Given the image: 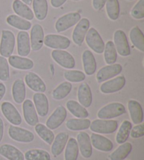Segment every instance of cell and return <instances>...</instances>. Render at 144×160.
<instances>
[{"label": "cell", "mask_w": 144, "mask_h": 160, "mask_svg": "<svg viewBox=\"0 0 144 160\" xmlns=\"http://www.w3.org/2000/svg\"><path fill=\"white\" fill-rule=\"evenodd\" d=\"M103 52H104V59L106 63L108 65L115 63L117 58V53L113 42H107Z\"/></svg>", "instance_id": "ab89813d"}, {"label": "cell", "mask_w": 144, "mask_h": 160, "mask_svg": "<svg viewBox=\"0 0 144 160\" xmlns=\"http://www.w3.org/2000/svg\"><path fill=\"white\" fill-rule=\"evenodd\" d=\"M131 15L135 19L144 18V0H139L131 11Z\"/></svg>", "instance_id": "f6af8a7d"}, {"label": "cell", "mask_w": 144, "mask_h": 160, "mask_svg": "<svg viewBox=\"0 0 144 160\" xmlns=\"http://www.w3.org/2000/svg\"><path fill=\"white\" fill-rule=\"evenodd\" d=\"M107 0H93L92 1V5L96 11H100L104 7Z\"/></svg>", "instance_id": "7dc6e473"}, {"label": "cell", "mask_w": 144, "mask_h": 160, "mask_svg": "<svg viewBox=\"0 0 144 160\" xmlns=\"http://www.w3.org/2000/svg\"><path fill=\"white\" fill-rule=\"evenodd\" d=\"M67 118V110L63 105L58 106L46 122V126L51 130L59 128Z\"/></svg>", "instance_id": "7c38bea8"}, {"label": "cell", "mask_w": 144, "mask_h": 160, "mask_svg": "<svg viewBox=\"0 0 144 160\" xmlns=\"http://www.w3.org/2000/svg\"><path fill=\"white\" fill-rule=\"evenodd\" d=\"M118 123L116 120L111 119H95L90 124L91 131L99 134H110L116 131Z\"/></svg>", "instance_id": "7a4b0ae2"}, {"label": "cell", "mask_w": 144, "mask_h": 160, "mask_svg": "<svg viewBox=\"0 0 144 160\" xmlns=\"http://www.w3.org/2000/svg\"><path fill=\"white\" fill-rule=\"evenodd\" d=\"M23 116L25 122L28 125L35 126L39 122V118L34 103L31 100L26 99L23 101Z\"/></svg>", "instance_id": "2e32d148"}, {"label": "cell", "mask_w": 144, "mask_h": 160, "mask_svg": "<svg viewBox=\"0 0 144 160\" xmlns=\"http://www.w3.org/2000/svg\"><path fill=\"white\" fill-rule=\"evenodd\" d=\"M80 19H81V16L77 12L69 13L63 15L58 19L56 22L55 28L57 32H62L68 30L69 28L77 25Z\"/></svg>", "instance_id": "5b68a950"}, {"label": "cell", "mask_w": 144, "mask_h": 160, "mask_svg": "<svg viewBox=\"0 0 144 160\" xmlns=\"http://www.w3.org/2000/svg\"><path fill=\"white\" fill-rule=\"evenodd\" d=\"M113 43L117 52L121 56L126 57L130 55V47H129L127 38L123 30H117L115 31Z\"/></svg>", "instance_id": "52a82bcc"}, {"label": "cell", "mask_w": 144, "mask_h": 160, "mask_svg": "<svg viewBox=\"0 0 144 160\" xmlns=\"http://www.w3.org/2000/svg\"><path fill=\"white\" fill-rule=\"evenodd\" d=\"M34 16L39 21H44L48 13V3L47 0H33Z\"/></svg>", "instance_id": "4dcf8cb0"}, {"label": "cell", "mask_w": 144, "mask_h": 160, "mask_svg": "<svg viewBox=\"0 0 144 160\" xmlns=\"http://www.w3.org/2000/svg\"><path fill=\"white\" fill-rule=\"evenodd\" d=\"M17 49L20 56L26 57L30 53V40L28 33L25 31H21L17 36Z\"/></svg>", "instance_id": "ffe728a7"}, {"label": "cell", "mask_w": 144, "mask_h": 160, "mask_svg": "<svg viewBox=\"0 0 144 160\" xmlns=\"http://www.w3.org/2000/svg\"><path fill=\"white\" fill-rule=\"evenodd\" d=\"M77 98L79 103L84 108H89L92 103V93L91 88L86 83L80 85L77 91Z\"/></svg>", "instance_id": "603a6c76"}, {"label": "cell", "mask_w": 144, "mask_h": 160, "mask_svg": "<svg viewBox=\"0 0 144 160\" xmlns=\"http://www.w3.org/2000/svg\"><path fill=\"white\" fill-rule=\"evenodd\" d=\"M34 105L40 117H45L49 112V101L44 93H36L33 96Z\"/></svg>", "instance_id": "44dd1931"}, {"label": "cell", "mask_w": 144, "mask_h": 160, "mask_svg": "<svg viewBox=\"0 0 144 160\" xmlns=\"http://www.w3.org/2000/svg\"><path fill=\"white\" fill-rule=\"evenodd\" d=\"M67 0H51V4L54 8H59L65 4Z\"/></svg>", "instance_id": "c3c4849f"}, {"label": "cell", "mask_w": 144, "mask_h": 160, "mask_svg": "<svg viewBox=\"0 0 144 160\" xmlns=\"http://www.w3.org/2000/svg\"><path fill=\"white\" fill-rule=\"evenodd\" d=\"M129 38L134 47L144 52V35L139 27L136 26L132 28L129 33Z\"/></svg>", "instance_id": "e575fe53"}, {"label": "cell", "mask_w": 144, "mask_h": 160, "mask_svg": "<svg viewBox=\"0 0 144 160\" xmlns=\"http://www.w3.org/2000/svg\"><path fill=\"white\" fill-rule=\"evenodd\" d=\"M0 155L8 160H25L24 154L16 147L9 144L0 146Z\"/></svg>", "instance_id": "7402d4cb"}, {"label": "cell", "mask_w": 144, "mask_h": 160, "mask_svg": "<svg viewBox=\"0 0 144 160\" xmlns=\"http://www.w3.org/2000/svg\"><path fill=\"white\" fill-rule=\"evenodd\" d=\"M8 136L13 141L23 143H29L34 139V134L30 131L14 125H11L8 128Z\"/></svg>", "instance_id": "8992f818"}, {"label": "cell", "mask_w": 144, "mask_h": 160, "mask_svg": "<svg viewBox=\"0 0 144 160\" xmlns=\"http://www.w3.org/2000/svg\"><path fill=\"white\" fill-rule=\"evenodd\" d=\"M122 71V67L119 63L106 65L98 71L96 74V80L99 83L106 82L107 80L120 75Z\"/></svg>", "instance_id": "9c48e42d"}, {"label": "cell", "mask_w": 144, "mask_h": 160, "mask_svg": "<svg viewBox=\"0 0 144 160\" xmlns=\"http://www.w3.org/2000/svg\"><path fill=\"white\" fill-rule=\"evenodd\" d=\"M79 150L83 158L88 159L92 155V145L90 136L86 132H80L77 136Z\"/></svg>", "instance_id": "e0dca14e"}, {"label": "cell", "mask_w": 144, "mask_h": 160, "mask_svg": "<svg viewBox=\"0 0 144 160\" xmlns=\"http://www.w3.org/2000/svg\"><path fill=\"white\" fill-rule=\"evenodd\" d=\"M82 63L86 75L91 76L96 70V62L93 53L89 50H85L82 53Z\"/></svg>", "instance_id": "83f0119b"}, {"label": "cell", "mask_w": 144, "mask_h": 160, "mask_svg": "<svg viewBox=\"0 0 144 160\" xmlns=\"http://www.w3.org/2000/svg\"><path fill=\"white\" fill-rule=\"evenodd\" d=\"M89 26H90V22L89 19L86 18L80 19L73 32V40L75 44L78 46H82L89 30Z\"/></svg>", "instance_id": "5bb4252c"}, {"label": "cell", "mask_w": 144, "mask_h": 160, "mask_svg": "<svg viewBox=\"0 0 144 160\" xmlns=\"http://www.w3.org/2000/svg\"><path fill=\"white\" fill-rule=\"evenodd\" d=\"M91 145L95 149L102 152H110L113 148V143L111 140L98 133H92L90 136Z\"/></svg>", "instance_id": "ac0fdd59"}, {"label": "cell", "mask_w": 144, "mask_h": 160, "mask_svg": "<svg viewBox=\"0 0 144 160\" xmlns=\"http://www.w3.org/2000/svg\"><path fill=\"white\" fill-rule=\"evenodd\" d=\"M64 78L69 82H81L86 78L84 72L80 70H68L64 73Z\"/></svg>", "instance_id": "7bdbcfd3"}, {"label": "cell", "mask_w": 144, "mask_h": 160, "mask_svg": "<svg viewBox=\"0 0 144 160\" xmlns=\"http://www.w3.org/2000/svg\"><path fill=\"white\" fill-rule=\"evenodd\" d=\"M85 40L86 44L92 50H94V52H96V53H103L105 48L104 42H103V39L100 37V34L94 28H90L88 30L85 37Z\"/></svg>", "instance_id": "277c9868"}, {"label": "cell", "mask_w": 144, "mask_h": 160, "mask_svg": "<svg viewBox=\"0 0 144 160\" xmlns=\"http://www.w3.org/2000/svg\"><path fill=\"white\" fill-rule=\"evenodd\" d=\"M44 33L42 25H34L30 32V47L34 51H39L44 44Z\"/></svg>", "instance_id": "9a60e30c"}, {"label": "cell", "mask_w": 144, "mask_h": 160, "mask_svg": "<svg viewBox=\"0 0 144 160\" xmlns=\"http://www.w3.org/2000/svg\"><path fill=\"white\" fill-rule=\"evenodd\" d=\"M4 122H3L2 119L0 118V142H1L3 138V136H4Z\"/></svg>", "instance_id": "f907efd6"}, {"label": "cell", "mask_w": 144, "mask_h": 160, "mask_svg": "<svg viewBox=\"0 0 144 160\" xmlns=\"http://www.w3.org/2000/svg\"><path fill=\"white\" fill-rule=\"evenodd\" d=\"M1 110L3 115L12 125L19 126L22 123L21 114L11 102L7 101L3 102L1 105Z\"/></svg>", "instance_id": "30bf717a"}, {"label": "cell", "mask_w": 144, "mask_h": 160, "mask_svg": "<svg viewBox=\"0 0 144 160\" xmlns=\"http://www.w3.org/2000/svg\"><path fill=\"white\" fill-rule=\"evenodd\" d=\"M128 1H133V0H128Z\"/></svg>", "instance_id": "db71d44e"}, {"label": "cell", "mask_w": 144, "mask_h": 160, "mask_svg": "<svg viewBox=\"0 0 144 160\" xmlns=\"http://www.w3.org/2000/svg\"><path fill=\"white\" fill-rule=\"evenodd\" d=\"M7 23L20 30L27 31L31 28V22L16 15H10L7 18Z\"/></svg>", "instance_id": "d6a6232c"}, {"label": "cell", "mask_w": 144, "mask_h": 160, "mask_svg": "<svg viewBox=\"0 0 144 160\" xmlns=\"http://www.w3.org/2000/svg\"><path fill=\"white\" fill-rule=\"evenodd\" d=\"M25 82L30 89L37 93H44L47 89L44 81L34 72H28L25 77Z\"/></svg>", "instance_id": "d6986e66"}, {"label": "cell", "mask_w": 144, "mask_h": 160, "mask_svg": "<svg viewBox=\"0 0 144 160\" xmlns=\"http://www.w3.org/2000/svg\"><path fill=\"white\" fill-rule=\"evenodd\" d=\"M36 133L41 139H42L48 145H51L54 140V133L53 131L49 129L47 126L43 124H37L34 127Z\"/></svg>", "instance_id": "d590c367"}, {"label": "cell", "mask_w": 144, "mask_h": 160, "mask_svg": "<svg viewBox=\"0 0 144 160\" xmlns=\"http://www.w3.org/2000/svg\"><path fill=\"white\" fill-rule=\"evenodd\" d=\"M8 62L11 67L21 70H28L34 67V62L31 59L18 56H9Z\"/></svg>", "instance_id": "d4e9b609"}, {"label": "cell", "mask_w": 144, "mask_h": 160, "mask_svg": "<svg viewBox=\"0 0 144 160\" xmlns=\"http://www.w3.org/2000/svg\"><path fill=\"white\" fill-rule=\"evenodd\" d=\"M66 127L70 131H83L89 128L91 120L89 119H70L66 122Z\"/></svg>", "instance_id": "836d02e7"}, {"label": "cell", "mask_w": 144, "mask_h": 160, "mask_svg": "<svg viewBox=\"0 0 144 160\" xmlns=\"http://www.w3.org/2000/svg\"><path fill=\"white\" fill-rule=\"evenodd\" d=\"M10 78V71L8 61L6 58L0 56V80L7 82Z\"/></svg>", "instance_id": "ee69618b"}, {"label": "cell", "mask_w": 144, "mask_h": 160, "mask_svg": "<svg viewBox=\"0 0 144 160\" xmlns=\"http://www.w3.org/2000/svg\"><path fill=\"white\" fill-rule=\"evenodd\" d=\"M51 57L60 66L66 69H73L75 66L74 57L68 51L64 50H54Z\"/></svg>", "instance_id": "8fae6325"}, {"label": "cell", "mask_w": 144, "mask_h": 160, "mask_svg": "<svg viewBox=\"0 0 144 160\" xmlns=\"http://www.w3.org/2000/svg\"><path fill=\"white\" fill-rule=\"evenodd\" d=\"M21 2H23L26 5H30L32 4V2H33V0H21Z\"/></svg>", "instance_id": "816d5d0a"}, {"label": "cell", "mask_w": 144, "mask_h": 160, "mask_svg": "<svg viewBox=\"0 0 144 160\" xmlns=\"http://www.w3.org/2000/svg\"><path fill=\"white\" fill-rule=\"evenodd\" d=\"M68 134L65 132H60L58 133L54 138V141L51 144V151L54 156L57 157L62 153L67 142L68 141Z\"/></svg>", "instance_id": "484cf974"}, {"label": "cell", "mask_w": 144, "mask_h": 160, "mask_svg": "<svg viewBox=\"0 0 144 160\" xmlns=\"http://www.w3.org/2000/svg\"><path fill=\"white\" fill-rule=\"evenodd\" d=\"M106 12L108 18L112 21H116L120 16V8L118 0H107L106 2Z\"/></svg>", "instance_id": "b9f144b4"}, {"label": "cell", "mask_w": 144, "mask_h": 160, "mask_svg": "<svg viewBox=\"0 0 144 160\" xmlns=\"http://www.w3.org/2000/svg\"><path fill=\"white\" fill-rule=\"evenodd\" d=\"M24 158L26 160H51V156L44 150L32 149L25 152Z\"/></svg>", "instance_id": "60d3db41"}, {"label": "cell", "mask_w": 144, "mask_h": 160, "mask_svg": "<svg viewBox=\"0 0 144 160\" xmlns=\"http://www.w3.org/2000/svg\"><path fill=\"white\" fill-rule=\"evenodd\" d=\"M126 79L124 76H118L117 78L103 82L100 85V90L103 93H113L122 90L125 86Z\"/></svg>", "instance_id": "4fadbf2b"}, {"label": "cell", "mask_w": 144, "mask_h": 160, "mask_svg": "<svg viewBox=\"0 0 144 160\" xmlns=\"http://www.w3.org/2000/svg\"><path fill=\"white\" fill-rule=\"evenodd\" d=\"M13 11L18 16L27 21H32L34 18V13L28 5L24 4L21 0H15L12 5Z\"/></svg>", "instance_id": "f1b7e54d"}, {"label": "cell", "mask_w": 144, "mask_h": 160, "mask_svg": "<svg viewBox=\"0 0 144 160\" xmlns=\"http://www.w3.org/2000/svg\"><path fill=\"white\" fill-rule=\"evenodd\" d=\"M72 87H72L70 82H64L61 83L53 91V98L56 100V101L64 99L71 92Z\"/></svg>", "instance_id": "f35d334b"}, {"label": "cell", "mask_w": 144, "mask_h": 160, "mask_svg": "<svg viewBox=\"0 0 144 160\" xmlns=\"http://www.w3.org/2000/svg\"><path fill=\"white\" fill-rule=\"evenodd\" d=\"M125 112L124 105L120 102H111L100 108L97 113V117L100 119H111L122 115Z\"/></svg>", "instance_id": "6da1fadb"}, {"label": "cell", "mask_w": 144, "mask_h": 160, "mask_svg": "<svg viewBox=\"0 0 144 160\" xmlns=\"http://www.w3.org/2000/svg\"><path fill=\"white\" fill-rule=\"evenodd\" d=\"M66 108L72 115L79 119H85L88 118L89 112L86 108L80 105L78 102L74 100H69L66 102Z\"/></svg>", "instance_id": "f546056e"}, {"label": "cell", "mask_w": 144, "mask_h": 160, "mask_svg": "<svg viewBox=\"0 0 144 160\" xmlns=\"http://www.w3.org/2000/svg\"><path fill=\"white\" fill-rule=\"evenodd\" d=\"M129 135L132 138H139L144 136V124H136L131 128Z\"/></svg>", "instance_id": "bcb514c9"}, {"label": "cell", "mask_w": 144, "mask_h": 160, "mask_svg": "<svg viewBox=\"0 0 144 160\" xmlns=\"http://www.w3.org/2000/svg\"><path fill=\"white\" fill-rule=\"evenodd\" d=\"M12 96L13 101L17 104H21L25 101L26 96V89L25 83L21 79H16L13 82L12 86Z\"/></svg>", "instance_id": "4316f807"}, {"label": "cell", "mask_w": 144, "mask_h": 160, "mask_svg": "<svg viewBox=\"0 0 144 160\" xmlns=\"http://www.w3.org/2000/svg\"><path fill=\"white\" fill-rule=\"evenodd\" d=\"M132 150L131 142H124L108 156L111 160H124L127 158Z\"/></svg>", "instance_id": "1f68e13d"}, {"label": "cell", "mask_w": 144, "mask_h": 160, "mask_svg": "<svg viewBox=\"0 0 144 160\" xmlns=\"http://www.w3.org/2000/svg\"><path fill=\"white\" fill-rule=\"evenodd\" d=\"M132 128L131 123L128 120H124L117 133L115 141L118 144H122L125 142L129 136L131 129Z\"/></svg>", "instance_id": "74e56055"}, {"label": "cell", "mask_w": 144, "mask_h": 160, "mask_svg": "<svg viewBox=\"0 0 144 160\" xmlns=\"http://www.w3.org/2000/svg\"><path fill=\"white\" fill-rule=\"evenodd\" d=\"M16 39L13 33L10 30H4L2 32L0 42V54L4 58H8L12 55L15 48Z\"/></svg>", "instance_id": "3957f363"}, {"label": "cell", "mask_w": 144, "mask_h": 160, "mask_svg": "<svg viewBox=\"0 0 144 160\" xmlns=\"http://www.w3.org/2000/svg\"><path fill=\"white\" fill-rule=\"evenodd\" d=\"M128 110L130 118L134 124H141L143 121V112L141 104L135 100L128 102Z\"/></svg>", "instance_id": "cb8c5ba5"}, {"label": "cell", "mask_w": 144, "mask_h": 160, "mask_svg": "<svg viewBox=\"0 0 144 160\" xmlns=\"http://www.w3.org/2000/svg\"><path fill=\"white\" fill-rule=\"evenodd\" d=\"M73 1H75V2H77V1H80V0H73Z\"/></svg>", "instance_id": "f5cc1de1"}, {"label": "cell", "mask_w": 144, "mask_h": 160, "mask_svg": "<svg viewBox=\"0 0 144 160\" xmlns=\"http://www.w3.org/2000/svg\"><path fill=\"white\" fill-rule=\"evenodd\" d=\"M44 44L54 49L64 50L70 47V40L65 36L47 35L44 39Z\"/></svg>", "instance_id": "ba28073f"}, {"label": "cell", "mask_w": 144, "mask_h": 160, "mask_svg": "<svg viewBox=\"0 0 144 160\" xmlns=\"http://www.w3.org/2000/svg\"><path fill=\"white\" fill-rule=\"evenodd\" d=\"M79 155V148L77 140L70 138L66 144L64 158L65 160H77Z\"/></svg>", "instance_id": "8d00e7d4"}, {"label": "cell", "mask_w": 144, "mask_h": 160, "mask_svg": "<svg viewBox=\"0 0 144 160\" xmlns=\"http://www.w3.org/2000/svg\"><path fill=\"white\" fill-rule=\"evenodd\" d=\"M6 86L3 84V83L0 82V101H2V99L4 98V96L6 93Z\"/></svg>", "instance_id": "681fc988"}]
</instances>
